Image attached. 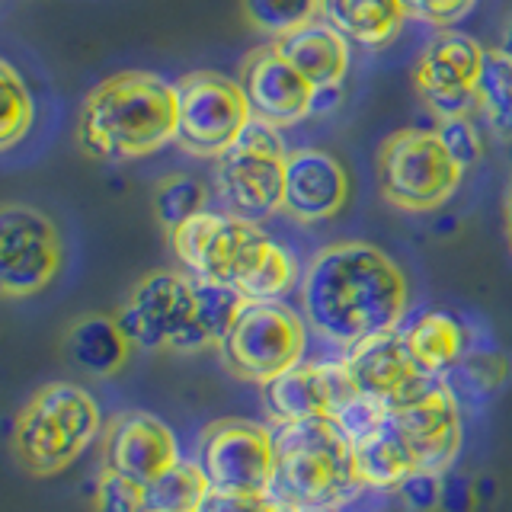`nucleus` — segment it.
<instances>
[{"label":"nucleus","mask_w":512,"mask_h":512,"mask_svg":"<svg viewBox=\"0 0 512 512\" xmlns=\"http://www.w3.org/2000/svg\"><path fill=\"white\" fill-rule=\"evenodd\" d=\"M199 298L196 279L189 272L157 269L141 276L116 320L135 349H173V352H199L208 349L199 333Z\"/></svg>","instance_id":"8"},{"label":"nucleus","mask_w":512,"mask_h":512,"mask_svg":"<svg viewBox=\"0 0 512 512\" xmlns=\"http://www.w3.org/2000/svg\"><path fill=\"white\" fill-rule=\"evenodd\" d=\"M276 48L311 80L320 90V96L343 87L352 61L349 39L343 32H336L327 20H314L308 26L288 32L285 39H276Z\"/></svg>","instance_id":"21"},{"label":"nucleus","mask_w":512,"mask_h":512,"mask_svg":"<svg viewBox=\"0 0 512 512\" xmlns=\"http://www.w3.org/2000/svg\"><path fill=\"white\" fill-rule=\"evenodd\" d=\"M404 7L410 16H416V20H423L429 26L452 29L477 7V0H404Z\"/></svg>","instance_id":"35"},{"label":"nucleus","mask_w":512,"mask_h":512,"mask_svg":"<svg viewBox=\"0 0 512 512\" xmlns=\"http://www.w3.org/2000/svg\"><path fill=\"white\" fill-rule=\"evenodd\" d=\"M506 231H509V247H512V186H509V202H506Z\"/></svg>","instance_id":"39"},{"label":"nucleus","mask_w":512,"mask_h":512,"mask_svg":"<svg viewBox=\"0 0 512 512\" xmlns=\"http://www.w3.org/2000/svg\"><path fill=\"white\" fill-rule=\"evenodd\" d=\"M103 416L87 388L74 381H52L32 391L16 413L13 452L32 477H55L100 439Z\"/></svg>","instance_id":"4"},{"label":"nucleus","mask_w":512,"mask_h":512,"mask_svg":"<svg viewBox=\"0 0 512 512\" xmlns=\"http://www.w3.org/2000/svg\"><path fill=\"white\" fill-rule=\"evenodd\" d=\"M487 48L468 32H439L413 61V90L436 119L471 116L477 109V90L484 80Z\"/></svg>","instance_id":"13"},{"label":"nucleus","mask_w":512,"mask_h":512,"mask_svg":"<svg viewBox=\"0 0 512 512\" xmlns=\"http://www.w3.org/2000/svg\"><path fill=\"white\" fill-rule=\"evenodd\" d=\"M352 394H359V388L352 384L343 362H301L292 372L263 384L266 410L276 423L320 420V416L333 420V413Z\"/></svg>","instance_id":"17"},{"label":"nucleus","mask_w":512,"mask_h":512,"mask_svg":"<svg viewBox=\"0 0 512 512\" xmlns=\"http://www.w3.org/2000/svg\"><path fill=\"white\" fill-rule=\"evenodd\" d=\"M461 180L464 167L429 128H400L378 151L381 199L400 212H436L455 196Z\"/></svg>","instance_id":"5"},{"label":"nucleus","mask_w":512,"mask_h":512,"mask_svg":"<svg viewBox=\"0 0 512 512\" xmlns=\"http://www.w3.org/2000/svg\"><path fill=\"white\" fill-rule=\"evenodd\" d=\"M304 324L308 320L282 301H247L221 343V359L240 381L266 384L301 365L308 340Z\"/></svg>","instance_id":"9"},{"label":"nucleus","mask_w":512,"mask_h":512,"mask_svg":"<svg viewBox=\"0 0 512 512\" xmlns=\"http://www.w3.org/2000/svg\"><path fill=\"white\" fill-rule=\"evenodd\" d=\"M170 247L192 279L231 285L240 292L276 240L253 221L228 212H202L170 231Z\"/></svg>","instance_id":"7"},{"label":"nucleus","mask_w":512,"mask_h":512,"mask_svg":"<svg viewBox=\"0 0 512 512\" xmlns=\"http://www.w3.org/2000/svg\"><path fill=\"white\" fill-rule=\"evenodd\" d=\"M240 87L253 106V116L276 128L304 122L320 103V90L279 52L276 42L253 48L244 58Z\"/></svg>","instance_id":"14"},{"label":"nucleus","mask_w":512,"mask_h":512,"mask_svg":"<svg viewBox=\"0 0 512 512\" xmlns=\"http://www.w3.org/2000/svg\"><path fill=\"white\" fill-rule=\"evenodd\" d=\"M0 106H4V119H0V148L10 151L16 141H23L32 132L36 122V100L26 80L10 61H0Z\"/></svg>","instance_id":"30"},{"label":"nucleus","mask_w":512,"mask_h":512,"mask_svg":"<svg viewBox=\"0 0 512 512\" xmlns=\"http://www.w3.org/2000/svg\"><path fill=\"white\" fill-rule=\"evenodd\" d=\"M96 512H151L144 487L103 468L96 480Z\"/></svg>","instance_id":"32"},{"label":"nucleus","mask_w":512,"mask_h":512,"mask_svg":"<svg viewBox=\"0 0 512 512\" xmlns=\"http://www.w3.org/2000/svg\"><path fill=\"white\" fill-rule=\"evenodd\" d=\"M196 298H199V333L208 349H221V343L228 340V333L234 327L237 314L244 311L247 298L231 285L218 282H202L196 279Z\"/></svg>","instance_id":"28"},{"label":"nucleus","mask_w":512,"mask_h":512,"mask_svg":"<svg viewBox=\"0 0 512 512\" xmlns=\"http://www.w3.org/2000/svg\"><path fill=\"white\" fill-rule=\"evenodd\" d=\"M407 16L404 0H320V20L362 48L391 45Z\"/></svg>","instance_id":"22"},{"label":"nucleus","mask_w":512,"mask_h":512,"mask_svg":"<svg viewBox=\"0 0 512 512\" xmlns=\"http://www.w3.org/2000/svg\"><path fill=\"white\" fill-rule=\"evenodd\" d=\"M132 340L109 314H80L61 336V356L87 378H116L132 356Z\"/></svg>","instance_id":"20"},{"label":"nucleus","mask_w":512,"mask_h":512,"mask_svg":"<svg viewBox=\"0 0 512 512\" xmlns=\"http://www.w3.org/2000/svg\"><path fill=\"white\" fill-rule=\"evenodd\" d=\"M285 512H340V509H327V506H285Z\"/></svg>","instance_id":"38"},{"label":"nucleus","mask_w":512,"mask_h":512,"mask_svg":"<svg viewBox=\"0 0 512 512\" xmlns=\"http://www.w3.org/2000/svg\"><path fill=\"white\" fill-rule=\"evenodd\" d=\"M352 452H356V468L365 487L397 490L413 471H420V461L407 445L404 432L397 429L394 416H388V423L375 429L368 439L352 445Z\"/></svg>","instance_id":"23"},{"label":"nucleus","mask_w":512,"mask_h":512,"mask_svg":"<svg viewBox=\"0 0 512 512\" xmlns=\"http://www.w3.org/2000/svg\"><path fill=\"white\" fill-rule=\"evenodd\" d=\"M240 10L256 32L272 39L320 20V0H240Z\"/></svg>","instance_id":"29"},{"label":"nucleus","mask_w":512,"mask_h":512,"mask_svg":"<svg viewBox=\"0 0 512 512\" xmlns=\"http://www.w3.org/2000/svg\"><path fill=\"white\" fill-rule=\"evenodd\" d=\"M391 416L423 471L442 474L461 452V410L448 384L429 378L420 391L391 407Z\"/></svg>","instance_id":"15"},{"label":"nucleus","mask_w":512,"mask_h":512,"mask_svg":"<svg viewBox=\"0 0 512 512\" xmlns=\"http://www.w3.org/2000/svg\"><path fill=\"white\" fill-rule=\"evenodd\" d=\"M199 464L208 477V490L269 496L276 480V432L253 420L224 416L205 426Z\"/></svg>","instance_id":"12"},{"label":"nucleus","mask_w":512,"mask_h":512,"mask_svg":"<svg viewBox=\"0 0 512 512\" xmlns=\"http://www.w3.org/2000/svg\"><path fill=\"white\" fill-rule=\"evenodd\" d=\"M202 212H208V189L199 176L170 173L154 183V215L167 228V234Z\"/></svg>","instance_id":"27"},{"label":"nucleus","mask_w":512,"mask_h":512,"mask_svg":"<svg viewBox=\"0 0 512 512\" xmlns=\"http://www.w3.org/2000/svg\"><path fill=\"white\" fill-rule=\"evenodd\" d=\"M343 365L352 384H356L362 394L378 397L388 407H397L400 400H407L429 381L410 359V352L404 346V333H397V330L352 346Z\"/></svg>","instance_id":"19"},{"label":"nucleus","mask_w":512,"mask_h":512,"mask_svg":"<svg viewBox=\"0 0 512 512\" xmlns=\"http://www.w3.org/2000/svg\"><path fill=\"white\" fill-rule=\"evenodd\" d=\"M205 493L208 477L199 461H176L170 471H164L144 487L151 512H196Z\"/></svg>","instance_id":"25"},{"label":"nucleus","mask_w":512,"mask_h":512,"mask_svg":"<svg viewBox=\"0 0 512 512\" xmlns=\"http://www.w3.org/2000/svg\"><path fill=\"white\" fill-rule=\"evenodd\" d=\"M442 490H445V480L439 471H413L404 484L397 487L400 500L410 512H439L442 509Z\"/></svg>","instance_id":"34"},{"label":"nucleus","mask_w":512,"mask_h":512,"mask_svg":"<svg viewBox=\"0 0 512 512\" xmlns=\"http://www.w3.org/2000/svg\"><path fill=\"white\" fill-rule=\"evenodd\" d=\"M410 285L388 253L365 240L330 244L301 276L304 320L327 343L352 349L400 327Z\"/></svg>","instance_id":"1"},{"label":"nucleus","mask_w":512,"mask_h":512,"mask_svg":"<svg viewBox=\"0 0 512 512\" xmlns=\"http://www.w3.org/2000/svg\"><path fill=\"white\" fill-rule=\"evenodd\" d=\"M64 240L42 208L7 202L0 208V292L10 301L36 298L58 279Z\"/></svg>","instance_id":"11"},{"label":"nucleus","mask_w":512,"mask_h":512,"mask_svg":"<svg viewBox=\"0 0 512 512\" xmlns=\"http://www.w3.org/2000/svg\"><path fill=\"white\" fill-rule=\"evenodd\" d=\"M352 442L333 420L279 423L272 493L285 506L340 509L362 490Z\"/></svg>","instance_id":"3"},{"label":"nucleus","mask_w":512,"mask_h":512,"mask_svg":"<svg viewBox=\"0 0 512 512\" xmlns=\"http://www.w3.org/2000/svg\"><path fill=\"white\" fill-rule=\"evenodd\" d=\"M477 109L500 138H512V55L506 48H487L484 80L477 90Z\"/></svg>","instance_id":"26"},{"label":"nucleus","mask_w":512,"mask_h":512,"mask_svg":"<svg viewBox=\"0 0 512 512\" xmlns=\"http://www.w3.org/2000/svg\"><path fill=\"white\" fill-rule=\"evenodd\" d=\"M74 138L103 164H128L167 148L176 141V84L151 71L106 77L80 106Z\"/></svg>","instance_id":"2"},{"label":"nucleus","mask_w":512,"mask_h":512,"mask_svg":"<svg viewBox=\"0 0 512 512\" xmlns=\"http://www.w3.org/2000/svg\"><path fill=\"white\" fill-rule=\"evenodd\" d=\"M180 461L173 429L154 413L128 410L112 416L103 429V468L148 487Z\"/></svg>","instance_id":"16"},{"label":"nucleus","mask_w":512,"mask_h":512,"mask_svg":"<svg viewBox=\"0 0 512 512\" xmlns=\"http://www.w3.org/2000/svg\"><path fill=\"white\" fill-rule=\"evenodd\" d=\"M253 119L240 80L218 71H192L176 80V144L186 154L221 157Z\"/></svg>","instance_id":"10"},{"label":"nucleus","mask_w":512,"mask_h":512,"mask_svg":"<svg viewBox=\"0 0 512 512\" xmlns=\"http://www.w3.org/2000/svg\"><path fill=\"white\" fill-rule=\"evenodd\" d=\"M349 202V173L343 160L320 151L298 148L288 154L282 212L298 224H320L343 212Z\"/></svg>","instance_id":"18"},{"label":"nucleus","mask_w":512,"mask_h":512,"mask_svg":"<svg viewBox=\"0 0 512 512\" xmlns=\"http://www.w3.org/2000/svg\"><path fill=\"white\" fill-rule=\"evenodd\" d=\"M288 154L282 128L253 119L247 132L215 157V189L224 212L253 224L282 212Z\"/></svg>","instance_id":"6"},{"label":"nucleus","mask_w":512,"mask_h":512,"mask_svg":"<svg viewBox=\"0 0 512 512\" xmlns=\"http://www.w3.org/2000/svg\"><path fill=\"white\" fill-rule=\"evenodd\" d=\"M388 416H391V407L384 404V400L368 397V394L359 391V394H352L346 404L333 413V423H336V429H340L352 445H356V442L368 439L375 429H381L384 423H388Z\"/></svg>","instance_id":"31"},{"label":"nucleus","mask_w":512,"mask_h":512,"mask_svg":"<svg viewBox=\"0 0 512 512\" xmlns=\"http://www.w3.org/2000/svg\"><path fill=\"white\" fill-rule=\"evenodd\" d=\"M436 132L442 135V141L448 144V151L455 154L458 164L468 170L474 167L480 157H484V135L474 125L471 116H458V119H439Z\"/></svg>","instance_id":"33"},{"label":"nucleus","mask_w":512,"mask_h":512,"mask_svg":"<svg viewBox=\"0 0 512 512\" xmlns=\"http://www.w3.org/2000/svg\"><path fill=\"white\" fill-rule=\"evenodd\" d=\"M404 346L426 378L445 375L464 356V327L445 311H426L404 330Z\"/></svg>","instance_id":"24"},{"label":"nucleus","mask_w":512,"mask_h":512,"mask_svg":"<svg viewBox=\"0 0 512 512\" xmlns=\"http://www.w3.org/2000/svg\"><path fill=\"white\" fill-rule=\"evenodd\" d=\"M500 48H506V52L512 55V23H509V29H506V45H500Z\"/></svg>","instance_id":"40"},{"label":"nucleus","mask_w":512,"mask_h":512,"mask_svg":"<svg viewBox=\"0 0 512 512\" xmlns=\"http://www.w3.org/2000/svg\"><path fill=\"white\" fill-rule=\"evenodd\" d=\"M266 496H240V493H221L208 490L196 512H260Z\"/></svg>","instance_id":"36"},{"label":"nucleus","mask_w":512,"mask_h":512,"mask_svg":"<svg viewBox=\"0 0 512 512\" xmlns=\"http://www.w3.org/2000/svg\"><path fill=\"white\" fill-rule=\"evenodd\" d=\"M442 509L445 512H471L474 509V496H471V484H468V480H461V477L445 480Z\"/></svg>","instance_id":"37"}]
</instances>
